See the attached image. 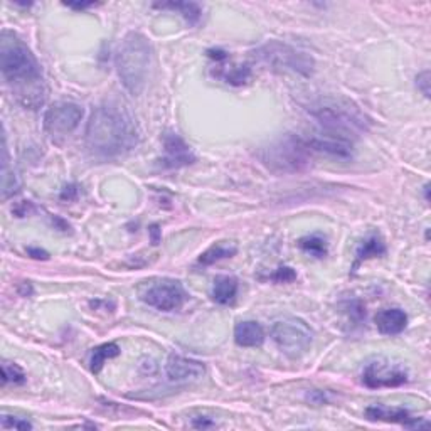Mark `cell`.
I'll list each match as a JSON object with an SVG mask.
<instances>
[{
	"instance_id": "cell-1",
	"label": "cell",
	"mask_w": 431,
	"mask_h": 431,
	"mask_svg": "<svg viewBox=\"0 0 431 431\" xmlns=\"http://www.w3.org/2000/svg\"><path fill=\"white\" fill-rule=\"evenodd\" d=\"M86 145L98 157H120L139 145L140 132L130 109L118 101H105L93 109L86 125Z\"/></svg>"
},
{
	"instance_id": "cell-2",
	"label": "cell",
	"mask_w": 431,
	"mask_h": 431,
	"mask_svg": "<svg viewBox=\"0 0 431 431\" xmlns=\"http://www.w3.org/2000/svg\"><path fill=\"white\" fill-rule=\"evenodd\" d=\"M0 69L22 107L36 109L44 103L41 64L29 46L10 30L0 34Z\"/></svg>"
},
{
	"instance_id": "cell-3",
	"label": "cell",
	"mask_w": 431,
	"mask_h": 431,
	"mask_svg": "<svg viewBox=\"0 0 431 431\" xmlns=\"http://www.w3.org/2000/svg\"><path fill=\"white\" fill-rule=\"evenodd\" d=\"M308 112L327 130V135L339 139L347 140L351 133L366 132L369 125L358 105L344 96L319 98L308 107Z\"/></svg>"
},
{
	"instance_id": "cell-4",
	"label": "cell",
	"mask_w": 431,
	"mask_h": 431,
	"mask_svg": "<svg viewBox=\"0 0 431 431\" xmlns=\"http://www.w3.org/2000/svg\"><path fill=\"white\" fill-rule=\"evenodd\" d=\"M152 46L142 33H128L116 51V71L128 93L139 96L148 80Z\"/></svg>"
},
{
	"instance_id": "cell-5",
	"label": "cell",
	"mask_w": 431,
	"mask_h": 431,
	"mask_svg": "<svg viewBox=\"0 0 431 431\" xmlns=\"http://www.w3.org/2000/svg\"><path fill=\"white\" fill-rule=\"evenodd\" d=\"M312 154L307 140L295 135H285L261 148L258 157L270 170L278 174H295L310 166Z\"/></svg>"
},
{
	"instance_id": "cell-6",
	"label": "cell",
	"mask_w": 431,
	"mask_h": 431,
	"mask_svg": "<svg viewBox=\"0 0 431 431\" xmlns=\"http://www.w3.org/2000/svg\"><path fill=\"white\" fill-rule=\"evenodd\" d=\"M273 342L285 355L292 359H299L304 355L312 346L313 332L307 324L297 317H285V319L276 320L272 325Z\"/></svg>"
},
{
	"instance_id": "cell-7",
	"label": "cell",
	"mask_w": 431,
	"mask_h": 431,
	"mask_svg": "<svg viewBox=\"0 0 431 431\" xmlns=\"http://www.w3.org/2000/svg\"><path fill=\"white\" fill-rule=\"evenodd\" d=\"M140 300L160 312H174L182 307L184 301L187 300V293L179 280L159 278L148 281L140 290Z\"/></svg>"
},
{
	"instance_id": "cell-8",
	"label": "cell",
	"mask_w": 431,
	"mask_h": 431,
	"mask_svg": "<svg viewBox=\"0 0 431 431\" xmlns=\"http://www.w3.org/2000/svg\"><path fill=\"white\" fill-rule=\"evenodd\" d=\"M258 58L268 64L276 66V68L290 69V71L305 74V76L313 71V60L308 54L300 53L287 44H280V42L265 44L263 48L258 49Z\"/></svg>"
},
{
	"instance_id": "cell-9",
	"label": "cell",
	"mask_w": 431,
	"mask_h": 431,
	"mask_svg": "<svg viewBox=\"0 0 431 431\" xmlns=\"http://www.w3.org/2000/svg\"><path fill=\"white\" fill-rule=\"evenodd\" d=\"M406 367L399 362H393L389 359H374L367 362L362 371V382L369 389H379V387H399L407 382Z\"/></svg>"
},
{
	"instance_id": "cell-10",
	"label": "cell",
	"mask_w": 431,
	"mask_h": 431,
	"mask_svg": "<svg viewBox=\"0 0 431 431\" xmlns=\"http://www.w3.org/2000/svg\"><path fill=\"white\" fill-rule=\"evenodd\" d=\"M83 108L71 101H58L44 115V128L51 137H66L83 120Z\"/></svg>"
},
{
	"instance_id": "cell-11",
	"label": "cell",
	"mask_w": 431,
	"mask_h": 431,
	"mask_svg": "<svg viewBox=\"0 0 431 431\" xmlns=\"http://www.w3.org/2000/svg\"><path fill=\"white\" fill-rule=\"evenodd\" d=\"M194 162V152L177 133H166L164 135V157L160 160V166L164 168H180L191 166Z\"/></svg>"
},
{
	"instance_id": "cell-12",
	"label": "cell",
	"mask_w": 431,
	"mask_h": 431,
	"mask_svg": "<svg viewBox=\"0 0 431 431\" xmlns=\"http://www.w3.org/2000/svg\"><path fill=\"white\" fill-rule=\"evenodd\" d=\"M366 416L372 421H386V423H399L411 430L430 428L428 421H421V418H413L411 413L405 407H389L382 405L369 406L366 410Z\"/></svg>"
},
{
	"instance_id": "cell-13",
	"label": "cell",
	"mask_w": 431,
	"mask_h": 431,
	"mask_svg": "<svg viewBox=\"0 0 431 431\" xmlns=\"http://www.w3.org/2000/svg\"><path fill=\"white\" fill-rule=\"evenodd\" d=\"M166 372L167 378L172 382H187V381H197L206 372L202 362L195 359L184 358V355L172 354L168 355L167 364H166Z\"/></svg>"
},
{
	"instance_id": "cell-14",
	"label": "cell",
	"mask_w": 431,
	"mask_h": 431,
	"mask_svg": "<svg viewBox=\"0 0 431 431\" xmlns=\"http://www.w3.org/2000/svg\"><path fill=\"white\" fill-rule=\"evenodd\" d=\"M307 143L312 148V152H324V154L339 157V159H351L352 157L351 142L346 139H339V137H313V139L307 140Z\"/></svg>"
},
{
	"instance_id": "cell-15",
	"label": "cell",
	"mask_w": 431,
	"mask_h": 431,
	"mask_svg": "<svg viewBox=\"0 0 431 431\" xmlns=\"http://www.w3.org/2000/svg\"><path fill=\"white\" fill-rule=\"evenodd\" d=\"M374 322L382 335H398L406 328L407 315L401 308H384L376 313Z\"/></svg>"
},
{
	"instance_id": "cell-16",
	"label": "cell",
	"mask_w": 431,
	"mask_h": 431,
	"mask_svg": "<svg viewBox=\"0 0 431 431\" xmlns=\"http://www.w3.org/2000/svg\"><path fill=\"white\" fill-rule=\"evenodd\" d=\"M265 340V331L258 322L245 320L234 327V342L240 347H258Z\"/></svg>"
},
{
	"instance_id": "cell-17",
	"label": "cell",
	"mask_w": 431,
	"mask_h": 431,
	"mask_svg": "<svg viewBox=\"0 0 431 431\" xmlns=\"http://www.w3.org/2000/svg\"><path fill=\"white\" fill-rule=\"evenodd\" d=\"M238 295V280L234 276H218L214 280L211 297L216 304L229 305Z\"/></svg>"
},
{
	"instance_id": "cell-18",
	"label": "cell",
	"mask_w": 431,
	"mask_h": 431,
	"mask_svg": "<svg viewBox=\"0 0 431 431\" xmlns=\"http://www.w3.org/2000/svg\"><path fill=\"white\" fill-rule=\"evenodd\" d=\"M19 189V180L15 177L14 170L10 168L9 150H7V139L3 135V148H2V199H9Z\"/></svg>"
},
{
	"instance_id": "cell-19",
	"label": "cell",
	"mask_w": 431,
	"mask_h": 431,
	"mask_svg": "<svg viewBox=\"0 0 431 431\" xmlns=\"http://www.w3.org/2000/svg\"><path fill=\"white\" fill-rule=\"evenodd\" d=\"M236 253H238L236 246L231 245L228 241H219L199 256L197 263L202 266H209L218 263V261L221 260H226V258H233Z\"/></svg>"
},
{
	"instance_id": "cell-20",
	"label": "cell",
	"mask_w": 431,
	"mask_h": 431,
	"mask_svg": "<svg viewBox=\"0 0 431 431\" xmlns=\"http://www.w3.org/2000/svg\"><path fill=\"white\" fill-rule=\"evenodd\" d=\"M154 7H157V9L177 10V12L186 19L187 24L191 26H197L202 17L201 6L195 2H166V3H154Z\"/></svg>"
},
{
	"instance_id": "cell-21",
	"label": "cell",
	"mask_w": 431,
	"mask_h": 431,
	"mask_svg": "<svg viewBox=\"0 0 431 431\" xmlns=\"http://www.w3.org/2000/svg\"><path fill=\"white\" fill-rule=\"evenodd\" d=\"M386 254V245H384L382 238L378 236V234H372V236L367 238L360 243V246L358 248V253H355V266H358L360 261L371 260V258H381Z\"/></svg>"
},
{
	"instance_id": "cell-22",
	"label": "cell",
	"mask_w": 431,
	"mask_h": 431,
	"mask_svg": "<svg viewBox=\"0 0 431 431\" xmlns=\"http://www.w3.org/2000/svg\"><path fill=\"white\" fill-rule=\"evenodd\" d=\"M116 355H120V347L116 346L115 342L101 344V346L95 347L91 352V358H89V367H91V372L98 374V372L103 369L105 362H107L108 359L116 358Z\"/></svg>"
},
{
	"instance_id": "cell-23",
	"label": "cell",
	"mask_w": 431,
	"mask_h": 431,
	"mask_svg": "<svg viewBox=\"0 0 431 431\" xmlns=\"http://www.w3.org/2000/svg\"><path fill=\"white\" fill-rule=\"evenodd\" d=\"M216 76L225 80L228 85L233 86H241L252 78V69L248 66H229V68H219V71L216 73Z\"/></svg>"
},
{
	"instance_id": "cell-24",
	"label": "cell",
	"mask_w": 431,
	"mask_h": 431,
	"mask_svg": "<svg viewBox=\"0 0 431 431\" xmlns=\"http://www.w3.org/2000/svg\"><path fill=\"white\" fill-rule=\"evenodd\" d=\"M299 246L305 253L312 254V256L315 258H325L328 253L327 241H325V238L320 236V234H308V236H304L299 241Z\"/></svg>"
},
{
	"instance_id": "cell-25",
	"label": "cell",
	"mask_w": 431,
	"mask_h": 431,
	"mask_svg": "<svg viewBox=\"0 0 431 431\" xmlns=\"http://www.w3.org/2000/svg\"><path fill=\"white\" fill-rule=\"evenodd\" d=\"M2 382L3 384H9V382L22 384V382H26L24 371H22L21 367L17 366V364L7 362V360H3V364H2Z\"/></svg>"
},
{
	"instance_id": "cell-26",
	"label": "cell",
	"mask_w": 431,
	"mask_h": 431,
	"mask_svg": "<svg viewBox=\"0 0 431 431\" xmlns=\"http://www.w3.org/2000/svg\"><path fill=\"white\" fill-rule=\"evenodd\" d=\"M270 280L276 281V283H292L297 280V272L290 266H281V268L275 270V273L270 275Z\"/></svg>"
},
{
	"instance_id": "cell-27",
	"label": "cell",
	"mask_w": 431,
	"mask_h": 431,
	"mask_svg": "<svg viewBox=\"0 0 431 431\" xmlns=\"http://www.w3.org/2000/svg\"><path fill=\"white\" fill-rule=\"evenodd\" d=\"M2 428L6 430H33V425L26 419L15 418V416H7L3 414L2 416Z\"/></svg>"
},
{
	"instance_id": "cell-28",
	"label": "cell",
	"mask_w": 431,
	"mask_h": 431,
	"mask_svg": "<svg viewBox=\"0 0 431 431\" xmlns=\"http://www.w3.org/2000/svg\"><path fill=\"white\" fill-rule=\"evenodd\" d=\"M416 86L426 98H430V71H423L416 76Z\"/></svg>"
},
{
	"instance_id": "cell-29",
	"label": "cell",
	"mask_w": 431,
	"mask_h": 431,
	"mask_svg": "<svg viewBox=\"0 0 431 431\" xmlns=\"http://www.w3.org/2000/svg\"><path fill=\"white\" fill-rule=\"evenodd\" d=\"M78 192H80L78 186H74V184H69V186H66L64 189H62L61 199L62 201H74V199L78 197Z\"/></svg>"
},
{
	"instance_id": "cell-30",
	"label": "cell",
	"mask_w": 431,
	"mask_h": 431,
	"mask_svg": "<svg viewBox=\"0 0 431 431\" xmlns=\"http://www.w3.org/2000/svg\"><path fill=\"white\" fill-rule=\"evenodd\" d=\"M140 369H142L145 374H154V372L157 371V364L154 359H142L140 360Z\"/></svg>"
},
{
	"instance_id": "cell-31",
	"label": "cell",
	"mask_w": 431,
	"mask_h": 431,
	"mask_svg": "<svg viewBox=\"0 0 431 431\" xmlns=\"http://www.w3.org/2000/svg\"><path fill=\"white\" fill-rule=\"evenodd\" d=\"M207 56L211 58V60H214L216 62H221V61H226L228 60V53L222 49H209L207 51Z\"/></svg>"
},
{
	"instance_id": "cell-32",
	"label": "cell",
	"mask_w": 431,
	"mask_h": 431,
	"mask_svg": "<svg viewBox=\"0 0 431 431\" xmlns=\"http://www.w3.org/2000/svg\"><path fill=\"white\" fill-rule=\"evenodd\" d=\"M192 425H194L195 428H213L214 421H211V419L206 416H197L194 418V423H192Z\"/></svg>"
},
{
	"instance_id": "cell-33",
	"label": "cell",
	"mask_w": 431,
	"mask_h": 431,
	"mask_svg": "<svg viewBox=\"0 0 431 431\" xmlns=\"http://www.w3.org/2000/svg\"><path fill=\"white\" fill-rule=\"evenodd\" d=\"M148 233H150V240H152V245L157 246L160 243V238H162V233H160L159 229V225H152L150 229H148Z\"/></svg>"
},
{
	"instance_id": "cell-34",
	"label": "cell",
	"mask_w": 431,
	"mask_h": 431,
	"mask_svg": "<svg viewBox=\"0 0 431 431\" xmlns=\"http://www.w3.org/2000/svg\"><path fill=\"white\" fill-rule=\"evenodd\" d=\"M27 253L33 258H36V260H48L49 258V254L41 248H27Z\"/></svg>"
},
{
	"instance_id": "cell-35",
	"label": "cell",
	"mask_w": 431,
	"mask_h": 431,
	"mask_svg": "<svg viewBox=\"0 0 431 431\" xmlns=\"http://www.w3.org/2000/svg\"><path fill=\"white\" fill-rule=\"evenodd\" d=\"M96 3L95 2H88V3H85V2H81V3H66V7H69V9H76V10H85V9H89V7H95Z\"/></svg>"
}]
</instances>
